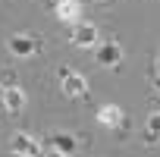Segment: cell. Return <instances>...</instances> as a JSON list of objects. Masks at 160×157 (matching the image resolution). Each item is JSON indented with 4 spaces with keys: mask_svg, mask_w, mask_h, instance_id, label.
<instances>
[{
    "mask_svg": "<svg viewBox=\"0 0 160 157\" xmlns=\"http://www.w3.org/2000/svg\"><path fill=\"white\" fill-rule=\"evenodd\" d=\"M60 88H63V94H69V98H88V85H85V78L78 75L75 69H69V66H60Z\"/></svg>",
    "mask_w": 160,
    "mask_h": 157,
    "instance_id": "6da1fadb",
    "label": "cell"
},
{
    "mask_svg": "<svg viewBox=\"0 0 160 157\" xmlns=\"http://www.w3.org/2000/svg\"><path fill=\"white\" fill-rule=\"evenodd\" d=\"M7 47H10L13 57H35L41 50V38H35V35H13L7 41Z\"/></svg>",
    "mask_w": 160,
    "mask_h": 157,
    "instance_id": "7a4b0ae2",
    "label": "cell"
},
{
    "mask_svg": "<svg viewBox=\"0 0 160 157\" xmlns=\"http://www.w3.org/2000/svg\"><path fill=\"white\" fill-rule=\"evenodd\" d=\"M3 107L7 113H19L25 107V94L13 85V72H3Z\"/></svg>",
    "mask_w": 160,
    "mask_h": 157,
    "instance_id": "3957f363",
    "label": "cell"
},
{
    "mask_svg": "<svg viewBox=\"0 0 160 157\" xmlns=\"http://www.w3.org/2000/svg\"><path fill=\"white\" fill-rule=\"evenodd\" d=\"M10 148H13L16 154H22V157H44L41 141L32 138V135H25V132H16V135L10 138Z\"/></svg>",
    "mask_w": 160,
    "mask_h": 157,
    "instance_id": "277c9868",
    "label": "cell"
},
{
    "mask_svg": "<svg viewBox=\"0 0 160 157\" xmlns=\"http://www.w3.org/2000/svg\"><path fill=\"white\" fill-rule=\"evenodd\" d=\"M69 41H72L75 47H94V44H98V28L88 25V22H82V25H75V28L69 32Z\"/></svg>",
    "mask_w": 160,
    "mask_h": 157,
    "instance_id": "5b68a950",
    "label": "cell"
},
{
    "mask_svg": "<svg viewBox=\"0 0 160 157\" xmlns=\"http://www.w3.org/2000/svg\"><path fill=\"white\" fill-rule=\"evenodd\" d=\"M94 57H98V63H101V66H116V63L122 60V50H119V44H116V41H104V44L98 47V53H94Z\"/></svg>",
    "mask_w": 160,
    "mask_h": 157,
    "instance_id": "8992f818",
    "label": "cell"
},
{
    "mask_svg": "<svg viewBox=\"0 0 160 157\" xmlns=\"http://www.w3.org/2000/svg\"><path fill=\"white\" fill-rule=\"evenodd\" d=\"M47 144H50L53 151H60V154H72V151L78 148V141H75L72 135H66V132H50Z\"/></svg>",
    "mask_w": 160,
    "mask_h": 157,
    "instance_id": "52a82bcc",
    "label": "cell"
},
{
    "mask_svg": "<svg viewBox=\"0 0 160 157\" xmlns=\"http://www.w3.org/2000/svg\"><path fill=\"white\" fill-rule=\"evenodd\" d=\"M144 141L148 144H157L160 141V110H154L148 116V123H144Z\"/></svg>",
    "mask_w": 160,
    "mask_h": 157,
    "instance_id": "ba28073f",
    "label": "cell"
},
{
    "mask_svg": "<svg viewBox=\"0 0 160 157\" xmlns=\"http://www.w3.org/2000/svg\"><path fill=\"white\" fill-rule=\"evenodd\" d=\"M98 119H101L104 126H119V123H122V113H119L116 107H104V110L98 113Z\"/></svg>",
    "mask_w": 160,
    "mask_h": 157,
    "instance_id": "9c48e42d",
    "label": "cell"
},
{
    "mask_svg": "<svg viewBox=\"0 0 160 157\" xmlns=\"http://www.w3.org/2000/svg\"><path fill=\"white\" fill-rule=\"evenodd\" d=\"M75 13H78V7L72 3V0H66V3H60V19H75Z\"/></svg>",
    "mask_w": 160,
    "mask_h": 157,
    "instance_id": "30bf717a",
    "label": "cell"
},
{
    "mask_svg": "<svg viewBox=\"0 0 160 157\" xmlns=\"http://www.w3.org/2000/svg\"><path fill=\"white\" fill-rule=\"evenodd\" d=\"M44 157H66V154H60V151H53V148H50V154H44Z\"/></svg>",
    "mask_w": 160,
    "mask_h": 157,
    "instance_id": "8fae6325",
    "label": "cell"
},
{
    "mask_svg": "<svg viewBox=\"0 0 160 157\" xmlns=\"http://www.w3.org/2000/svg\"><path fill=\"white\" fill-rule=\"evenodd\" d=\"M157 75H160V57H157Z\"/></svg>",
    "mask_w": 160,
    "mask_h": 157,
    "instance_id": "7c38bea8",
    "label": "cell"
},
{
    "mask_svg": "<svg viewBox=\"0 0 160 157\" xmlns=\"http://www.w3.org/2000/svg\"><path fill=\"white\" fill-rule=\"evenodd\" d=\"M94 3H107V0H94Z\"/></svg>",
    "mask_w": 160,
    "mask_h": 157,
    "instance_id": "4fadbf2b",
    "label": "cell"
}]
</instances>
